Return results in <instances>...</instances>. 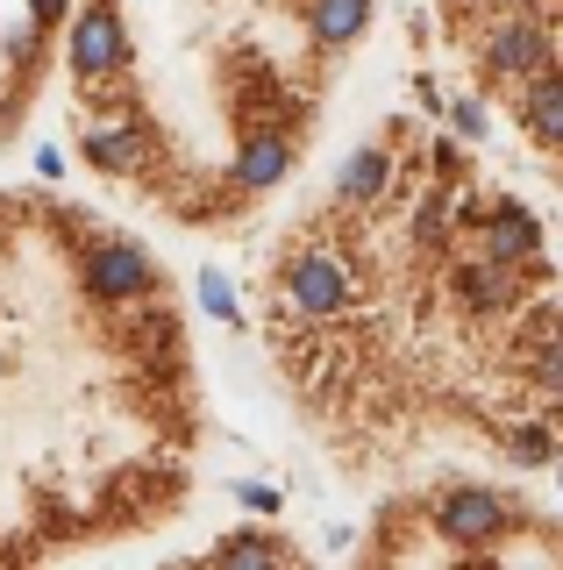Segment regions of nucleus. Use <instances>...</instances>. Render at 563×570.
<instances>
[{"label":"nucleus","instance_id":"f257e3e1","mask_svg":"<svg viewBox=\"0 0 563 570\" xmlns=\"http://www.w3.org/2000/svg\"><path fill=\"white\" fill-rule=\"evenodd\" d=\"M514 528H521L514 499L492 492V485H456V492L435 499V534H443L456 557H492Z\"/></svg>","mask_w":563,"mask_h":570},{"label":"nucleus","instance_id":"f03ea898","mask_svg":"<svg viewBox=\"0 0 563 570\" xmlns=\"http://www.w3.org/2000/svg\"><path fill=\"white\" fill-rule=\"evenodd\" d=\"M278 299H286L300 321H336L357 307V272L336 257V249H300L278 272Z\"/></svg>","mask_w":563,"mask_h":570},{"label":"nucleus","instance_id":"7ed1b4c3","mask_svg":"<svg viewBox=\"0 0 563 570\" xmlns=\"http://www.w3.org/2000/svg\"><path fill=\"white\" fill-rule=\"evenodd\" d=\"M478 65L506 86L535 79V71L550 65V29L535 22V8H500V22L478 36Z\"/></svg>","mask_w":563,"mask_h":570},{"label":"nucleus","instance_id":"20e7f679","mask_svg":"<svg viewBox=\"0 0 563 570\" xmlns=\"http://www.w3.org/2000/svg\"><path fill=\"white\" fill-rule=\"evenodd\" d=\"M65 65H72V79H79V86L129 71V29H121V8H115V0H93V8H86L79 22H72Z\"/></svg>","mask_w":563,"mask_h":570},{"label":"nucleus","instance_id":"39448f33","mask_svg":"<svg viewBox=\"0 0 563 570\" xmlns=\"http://www.w3.org/2000/svg\"><path fill=\"white\" fill-rule=\"evenodd\" d=\"M79 278H86V293L108 299V307H144L157 293V264L136 243H93L86 264H79Z\"/></svg>","mask_w":563,"mask_h":570},{"label":"nucleus","instance_id":"423d86ee","mask_svg":"<svg viewBox=\"0 0 563 570\" xmlns=\"http://www.w3.org/2000/svg\"><path fill=\"white\" fill-rule=\"evenodd\" d=\"M478 257H492V264H535V249H542V222L527 214L521 200H492V207H478Z\"/></svg>","mask_w":563,"mask_h":570},{"label":"nucleus","instance_id":"0eeeda50","mask_svg":"<svg viewBox=\"0 0 563 570\" xmlns=\"http://www.w3.org/2000/svg\"><path fill=\"white\" fill-rule=\"evenodd\" d=\"M286 165H293V136L286 129H250L236 142V193H271L278 178H286Z\"/></svg>","mask_w":563,"mask_h":570},{"label":"nucleus","instance_id":"6e6552de","mask_svg":"<svg viewBox=\"0 0 563 570\" xmlns=\"http://www.w3.org/2000/svg\"><path fill=\"white\" fill-rule=\"evenodd\" d=\"M450 293H456V307H471V314H506L521 299V278H514V264H456L450 272Z\"/></svg>","mask_w":563,"mask_h":570},{"label":"nucleus","instance_id":"1a4fd4ad","mask_svg":"<svg viewBox=\"0 0 563 570\" xmlns=\"http://www.w3.org/2000/svg\"><path fill=\"white\" fill-rule=\"evenodd\" d=\"M521 129L563 150V65H542L535 79H521Z\"/></svg>","mask_w":563,"mask_h":570},{"label":"nucleus","instance_id":"9d476101","mask_svg":"<svg viewBox=\"0 0 563 570\" xmlns=\"http://www.w3.org/2000/svg\"><path fill=\"white\" fill-rule=\"evenodd\" d=\"M385 186H393V150H385V142L349 150V165L336 171V200H343V207H378Z\"/></svg>","mask_w":563,"mask_h":570},{"label":"nucleus","instance_id":"9b49d317","mask_svg":"<svg viewBox=\"0 0 563 570\" xmlns=\"http://www.w3.org/2000/svg\"><path fill=\"white\" fill-rule=\"evenodd\" d=\"M79 157L93 171H144L150 165V136H144V121H121V129H86Z\"/></svg>","mask_w":563,"mask_h":570},{"label":"nucleus","instance_id":"f8f14e48","mask_svg":"<svg viewBox=\"0 0 563 570\" xmlns=\"http://www.w3.org/2000/svg\"><path fill=\"white\" fill-rule=\"evenodd\" d=\"M364 29H372V0H307L314 50H349Z\"/></svg>","mask_w":563,"mask_h":570},{"label":"nucleus","instance_id":"ddd939ff","mask_svg":"<svg viewBox=\"0 0 563 570\" xmlns=\"http://www.w3.org/2000/svg\"><path fill=\"white\" fill-rule=\"evenodd\" d=\"M215 557H221V563L264 570V563H293V542H286V534H264V528H236V534H221Z\"/></svg>","mask_w":563,"mask_h":570},{"label":"nucleus","instance_id":"4468645a","mask_svg":"<svg viewBox=\"0 0 563 570\" xmlns=\"http://www.w3.org/2000/svg\"><path fill=\"white\" fill-rule=\"evenodd\" d=\"M506 456L527 463V471H535V463H550V456H556V428H550V421H527V428H514V435H506Z\"/></svg>","mask_w":563,"mask_h":570},{"label":"nucleus","instance_id":"2eb2a0df","mask_svg":"<svg viewBox=\"0 0 563 570\" xmlns=\"http://www.w3.org/2000/svg\"><path fill=\"white\" fill-rule=\"evenodd\" d=\"M200 307L215 314V321H228V328H236V321H243L236 293H228V272H215V264H207V272H200Z\"/></svg>","mask_w":563,"mask_h":570},{"label":"nucleus","instance_id":"dca6fc26","mask_svg":"<svg viewBox=\"0 0 563 570\" xmlns=\"http://www.w3.org/2000/svg\"><path fill=\"white\" fill-rule=\"evenodd\" d=\"M535 385L550 392V400H563V328H556V321L542 328V364H535Z\"/></svg>","mask_w":563,"mask_h":570},{"label":"nucleus","instance_id":"f3484780","mask_svg":"<svg viewBox=\"0 0 563 570\" xmlns=\"http://www.w3.org/2000/svg\"><path fill=\"white\" fill-rule=\"evenodd\" d=\"M450 121H456V136H464V142H485V129H492L478 100H450Z\"/></svg>","mask_w":563,"mask_h":570},{"label":"nucleus","instance_id":"a211bd4d","mask_svg":"<svg viewBox=\"0 0 563 570\" xmlns=\"http://www.w3.org/2000/svg\"><path fill=\"white\" fill-rule=\"evenodd\" d=\"M236 507H250L257 521H271V513H278V492L271 485H236Z\"/></svg>","mask_w":563,"mask_h":570},{"label":"nucleus","instance_id":"6ab92c4d","mask_svg":"<svg viewBox=\"0 0 563 570\" xmlns=\"http://www.w3.org/2000/svg\"><path fill=\"white\" fill-rule=\"evenodd\" d=\"M65 8H72V0H29V22H37V29H58Z\"/></svg>","mask_w":563,"mask_h":570},{"label":"nucleus","instance_id":"aec40b11","mask_svg":"<svg viewBox=\"0 0 563 570\" xmlns=\"http://www.w3.org/2000/svg\"><path fill=\"white\" fill-rule=\"evenodd\" d=\"M37 171L43 178H65V150H37Z\"/></svg>","mask_w":563,"mask_h":570},{"label":"nucleus","instance_id":"412c9836","mask_svg":"<svg viewBox=\"0 0 563 570\" xmlns=\"http://www.w3.org/2000/svg\"><path fill=\"white\" fill-rule=\"evenodd\" d=\"M485 8H542V0H485Z\"/></svg>","mask_w":563,"mask_h":570},{"label":"nucleus","instance_id":"4be33fe9","mask_svg":"<svg viewBox=\"0 0 563 570\" xmlns=\"http://www.w3.org/2000/svg\"><path fill=\"white\" fill-rule=\"evenodd\" d=\"M443 8H456V14H464V8H485V0H443Z\"/></svg>","mask_w":563,"mask_h":570},{"label":"nucleus","instance_id":"5701e85b","mask_svg":"<svg viewBox=\"0 0 563 570\" xmlns=\"http://www.w3.org/2000/svg\"><path fill=\"white\" fill-rule=\"evenodd\" d=\"M556 478H563V463H556Z\"/></svg>","mask_w":563,"mask_h":570}]
</instances>
